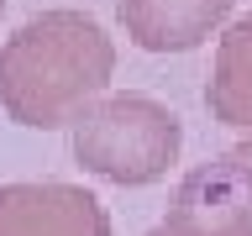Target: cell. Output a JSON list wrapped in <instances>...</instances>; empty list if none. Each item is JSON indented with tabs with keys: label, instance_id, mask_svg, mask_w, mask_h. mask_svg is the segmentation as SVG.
Here are the masks:
<instances>
[{
	"label": "cell",
	"instance_id": "ba28073f",
	"mask_svg": "<svg viewBox=\"0 0 252 236\" xmlns=\"http://www.w3.org/2000/svg\"><path fill=\"white\" fill-rule=\"evenodd\" d=\"M147 236H168V231H163V226H158V231H147Z\"/></svg>",
	"mask_w": 252,
	"mask_h": 236
},
{
	"label": "cell",
	"instance_id": "8992f818",
	"mask_svg": "<svg viewBox=\"0 0 252 236\" xmlns=\"http://www.w3.org/2000/svg\"><path fill=\"white\" fill-rule=\"evenodd\" d=\"M205 105L220 126L252 131V16L231 21L216 53V74L205 84Z\"/></svg>",
	"mask_w": 252,
	"mask_h": 236
},
{
	"label": "cell",
	"instance_id": "7a4b0ae2",
	"mask_svg": "<svg viewBox=\"0 0 252 236\" xmlns=\"http://www.w3.org/2000/svg\"><path fill=\"white\" fill-rule=\"evenodd\" d=\"M179 116L153 94H100L74 121V157L110 184H153L179 157Z\"/></svg>",
	"mask_w": 252,
	"mask_h": 236
},
{
	"label": "cell",
	"instance_id": "277c9868",
	"mask_svg": "<svg viewBox=\"0 0 252 236\" xmlns=\"http://www.w3.org/2000/svg\"><path fill=\"white\" fill-rule=\"evenodd\" d=\"M0 236H110V220L90 189L74 184H5Z\"/></svg>",
	"mask_w": 252,
	"mask_h": 236
},
{
	"label": "cell",
	"instance_id": "5b68a950",
	"mask_svg": "<svg viewBox=\"0 0 252 236\" xmlns=\"http://www.w3.org/2000/svg\"><path fill=\"white\" fill-rule=\"evenodd\" d=\"M116 16L147 53H189L231 16V0H116Z\"/></svg>",
	"mask_w": 252,
	"mask_h": 236
},
{
	"label": "cell",
	"instance_id": "3957f363",
	"mask_svg": "<svg viewBox=\"0 0 252 236\" xmlns=\"http://www.w3.org/2000/svg\"><path fill=\"white\" fill-rule=\"evenodd\" d=\"M163 231L168 236H252V168L236 152L189 168L168 200Z\"/></svg>",
	"mask_w": 252,
	"mask_h": 236
},
{
	"label": "cell",
	"instance_id": "52a82bcc",
	"mask_svg": "<svg viewBox=\"0 0 252 236\" xmlns=\"http://www.w3.org/2000/svg\"><path fill=\"white\" fill-rule=\"evenodd\" d=\"M236 157H242V163L252 168V142H242V147H236Z\"/></svg>",
	"mask_w": 252,
	"mask_h": 236
},
{
	"label": "cell",
	"instance_id": "6da1fadb",
	"mask_svg": "<svg viewBox=\"0 0 252 236\" xmlns=\"http://www.w3.org/2000/svg\"><path fill=\"white\" fill-rule=\"evenodd\" d=\"M116 47L84 11H42L0 42V110L21 126H74L105 94Z\"/></svg>",
	"mask_w": 252,
	"mask_h": 236
},
{
	"label": "cell",
	"instance_id": "9c48e42d",
	"mask_svg": "<svg viewBox=\"0 0 252 236\" xmlns=\"http://www.w3.org/2000/svg\"><path fill=\"white\" fill-rule=\"evenodd\" d=\"M0 5H5V0H0Z\"/></svg>",
	"mask_w": 252,
	"mask_h": 236
}]
</instances>
